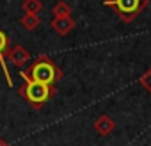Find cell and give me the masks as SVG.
<instances>
[{
    "instance_id": "obj_1",
    "label": "cell",
    "mask_w": 151,
    "mask_h": 146,
    "mask_svg": "<svg viewBox=\"0 0 151 146\" xmlns=\"http://www.w3.org/2000/svg\"><path fill=\"white\" fill-rule=\"evenodd\" d=\"M20 75H25L32 80H37V82H43V84H50V86H55L60 77H62V69L48 57H39L36 59L27 71H22Z\"/></svg>"
},
{
    "instance_id": "obj_2",
    "label": "cell",
    "mask_w": 151,
    "mask_h": 146,
    "mask_svg": "<svg viewBox=\"0 0 151 146\" xmlns=\"http://www.w3.org/2000/svg\"><path fill=\"white\" fill-rule=\"evenodd\" d=\"M22 77H23L25 84H23V87L20 89V95H22L32 107H36V109L43 107V105L55 95L53 86L43 84V82H37V80H32V79H29V77H25V75H22Z\"/></svg>"
},
{
    "instance_id": "obj_3",
    "label": "cell",
    "mask_w": 151,
    "mask_h": 146,
    "mask_svg": "<svg viewBox=\"0 0 151 146\" xmlns=\"http://www.w3.org/2000/svg\"><path fill=\"white\" fill-rule=\"evenodd\" d=\"M103 4L110 7L124 23H132L144 9H147L149 0H103Z\"/></svg>"
},
{
    "instance_id": "obj_4",
    "label": "cell",
    "mask_w": 151,
    "mask_h": 146,
    "mask_svg": "<svg viewBox=\"0 0 151 146\" xmlns=\"http://www.w3.org/2000/svg\"><path fill=\"white\" fill-rule=\"evenodd\" d=\"M9 53V38L0 30V66H2V71H4V77L7 80V86L13 87V80H11V73L7 69V62H6V55Z\"/></svg>"
},
{
    "instance_id": "obj_5",
    "label": "cell",
    "mask_w": 151,
    "mask_h": 146,
    "mask_svg": "<svg viewBox=\"0 0 151 146\" xmlns=\"http://www.w3.org/2000/svg\"><path fill=\"white\" fill-rule=\"evenodd\" d=\"M52 29L59 36H68L75 29V20L71 16H53L52 20Z\"/></svg>"
},
{
    "instance_id": "obj_6",
    "label": "cell",
    "mask_w": 151,
    "mask_h": 146,
    "mask_svg": "<svg viewBox=\"0 0 151 146\" xmlns=\"http://www.w3.org/2000/svg\"><path fill=\"white\" fill-rule=\"evenodd\" d=\"M9 61L14 64V66H25L29 61H30V53L27 52V48H23L22 45H16L13 50H9Z\"/></svg>"
},
{
    "instance_id": "obj_7",
    "label": "cell",
    "mask_w": 151,
    "mask_h": 146,
    "mask_svg": "<svg viewBox=\"0 0 151 146\" xmlns=\"http://www.w3.org/2000/svg\"><path fill=\"white\" fill-rule=\"evenodd\" d=\"M116 128V121L109 116V114H101L96 121H94V130L100 134V135H109L112 134Z\"/></svg>"
},
{
    "instance_id": "obj_8",
    "label": "cell",
    "mask_w": 151,
    "mask_h": 146,
    "mask_svg": "<svg viewBox=\"0 0 151 146\" xmlns=\"http://www.w3.org/2000/svg\"><path fill=\"white\" fill-rule=\"evenodd\" d=\"M20 23H22V27L27 29V30H36V29L39 27V23H41V18H39V14L25 13V14L20 18Z\"/></svg>"
},
{
    "instance_id": "obj_9",
    "label": "cell",
    "mask_w": 151,
    "mask_h": 146,
    "mask_svg": "<svg viewBox=\"0 0 151 146\" xmlns=\"http://www.w3.org/2000/svg\"><path fill=\"white\" fill-rule=\"evenodd\" d=\"M22 9L25 13H32V14H39L43 11V2L41 0H23Z\"/></svg>"
},
{
    "instance_id": "obj_10",
    "label": "cell",
    "mask_w": 151,
    "mask_h": 146,
    "mask_svg": "<svg viewBox=\"0 0 151 146\" xmlns=\"http://www.w3.org/2000/svg\"><path fill=\"white\" fill-rule=\"evenodd\" d=\"M52 13H53V16H71L73 9H71V6H69L68 2L60 0V2H57V4L53 6Z\"/></svg>"
},
{
    "instance_id": "obj_11",
    "label": "cell",
    "mask_w": 151,
    "mask_h": 146,
    "mask_svg": "<svg viewBox=\"0 0 151 146\" xmlns=\"http://www.w3.org/2000/svg\"><path fill=\"white\" fill-rule=\"evenodd\" d=\"M139 82H140V86H142L147 93H151V68H147V69L142 73Z\"/></svg>"
},
{
    "instance_id": "obj_12",
    "label": "cell",
    "mask_w": 151,
    "mask_h": 146,
    "mask_svg": "<svg viewBox=\"0 0 151 146\" xmlns=\"http://www.w3.org/2000/svg\"><path fill=\"white\" fill-rule=\"evenodd\" d=\"M0 146H9V144H7V142H6V141L2 139V137H0Z\"/></svg>"
}]
</instances>
